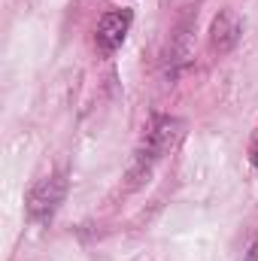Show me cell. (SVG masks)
<instances>
[{
	"mask_svg": "<svg viewBox=\"0 0 258 261\" xmlns=\"http://www.w3.org/2000/svg\"><path fill=\"white\" fill-rule=\"evenodd\" d=\"M183 128H186V125H183L179 119H173V116H155V119L149 122V128H146V137H143L140 149H137V164H134V173H131V176L149 173V170L179 143Z\"/></svg>",
	"mask_w": 258,
	"mask_h": 261,
	"instance_id": "cell-1",
	"label": "cell"
},
{
	"mask_svg": "<svg viewBox=\"0 0 258 261\" xmlns=\"http://www.w3.org/2000/svg\"><path fill=\"white\" fill-rule=\"evenodd\" d=\"M64 197H67V179L61 173H52L28 192V216L34 222H49L58 213V206L64 203Z\"/></svg>",
	"mask_w": 258,
	"mask_h": 261,
	"instance_id": "cell-2",
	"label": "cell"
},
{
	"mask_svg": "<svg viewBox=\"0 0 258 261\" xmlns=\"http://www.w3.org/2000/svg\"><path fill=\"white\" fill-rule=\"evenodd\" d=\"M131 24H134V12L131 9H113L97 21L94 31V46L100 55H113L116 49H122L125 37H128Z\"/></svg>",
	"mask_w": 258,
	"mask_h": 261,
	"instance_id": "cell-3",
	"label": "cell"
},
{
	"mask_svg": "<svg viewBox=\"0 0 258 261\" xmlns=\"http://www.w3.org/2000/svg\"><path fill=\"white\" fill-rule=\"evenodd\" d=\"M240 37H243V21H240V15L231 12V9H222V12L213 18V24H210V46H213V52H219V55L231 52V49L240 43Z\"/></svg>",
	"mask_w": 258,
	"mask_h": 261,
	"instance_id": "cell-4",
	"label": "cell"
},
{
	"mask_svg": "<svg viewBox=\"0 0 258 261\" xmlns=\"http://www.w3.org/2000/svg\"><path fill=\"white\" fill-rule=\"evenodd\" d=\"M252 161H255V167H258V149H255V155H252Z\"/></svg>",
	"mask_w": 258,
	"mask_h": 261,
	"instance_id": "cell-5",
	"label": "cell"
}]
</instances>
